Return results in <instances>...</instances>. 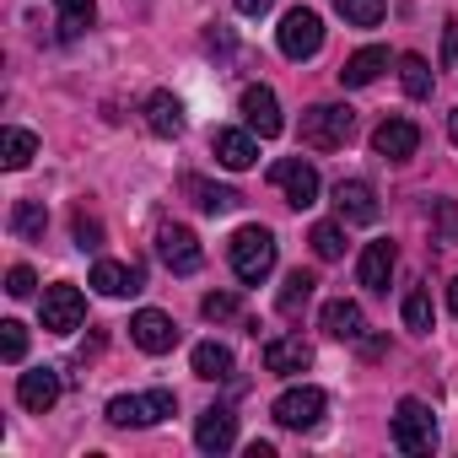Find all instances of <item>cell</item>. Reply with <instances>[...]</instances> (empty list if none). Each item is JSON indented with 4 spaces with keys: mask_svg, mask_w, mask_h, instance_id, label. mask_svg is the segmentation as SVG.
I'll use <instances>...</instances> for the list:
<instances>
[{
    "mask_svg": "<svg viewBox=\"0 0 458 458\" xmlns=\"http://www.w3.org/2000/svg\"><path fill=\"white\" fill-rule=\"evenodd\" d=\"M226 259H233V270H238V281H249V286H259L270 270H276V233L270 226H238L233 233V249H226Z\"/></svg>",
    "mask_w": 458,
    "mask_h": 458,
    "instance_id": "cell-1",
    "label": "cell"
},
{
    "mask_svg": "<svg viewBox=\"0 0 458 458\" xmlns=\"http://www.w3.org/2000/svg\"><path fill=\"white\" fill-rule=\"evenodd\" d=\"M351 135H356V114L345 103H313L302 114V146L313 151H340Z\"/></svg>",
    "mask_w": 458,
    "mask_h": 458,
    "instance_id": "cell-2",
    "label": "cell"
},
{
    "mask_svg": "<svg viewBox=\"0 0 458 458\" xmlns=\"http://www.w3.org/2000/svg\"><path fill=\"white\" fill-rule=\"evenodd\" d=\"M178 410V399L167 394V388H151V394H119V399H108V426H119V431H140V426H157V420H167Z\"/></svg>",
    "mask_w": 458,
    "mask_h": 458,
    "instance_id": "cell-3",
    "label": "cell"
},
{
    "mask_svg": "<svg viewBox=\"0 0 458 458\" xmlns=\"http://www.w3.org/2000/svg\"><path fill=\"white\" fill-rule=\"evenodd\" d=\"M388 437H394V447H399V453H431V447H437V420H431V404H420V399H399Z\"/></svg>",
    "mask_w": 458,
    "mask_h": 458,
    "instance_id": "cell-4",
    "label": "cell"
},
{
    "mask_svg": "<svg viewBox=\"0 0 458 458\" xmlns=\"http://www.w3.org/2000/svg\"><path fill=\"white\" fill-rule=\"evenodd\" d=\"M270 183L286 194V205L292 210H308V205H318V167L313 162H302V157H281L276 167H270Z\"/></svg>",
    "mask_w": 458,
    "mask_h": 458,
    "instance_id": "cell-5",
    "label": "cell"
},
{
    "mask_svg": "<svg viewBox=\"0 0 458 458\" xmlns=\"http://www.w3.org/2000/svg\"><path fill=\"white\" fill-rule=\"evenodd\" d=\"M324 410H329V394H324V388H308V383H302V388H286V394L270 404V415H276L286 431H313V426L324 420Z\"/></svg>",
    "mask_w": 458,
    "mask_h": 458,
    "instance_id": "cell-6",
    "label": "cell"
},
{
    "mask_svg": "<svg viewBox=\"0 0 458 458\" xmlns=\"http://www.w3.org/2000/svg\"><path fill=\"white\" fill-rule=\"evenodd\" d=\"M318 49H324V22H318V12H308V6L286 12V17H281V55H286V60H313Z\"/></svg>",
    "mask_w": 458,
    "mask_h": 458,
    "instance_id": "cell-7",
    "label": "cell"
},
{
    "mask_svg": "<svg viewBox=\"0 0 458 458\" xmlns=\"http://www.w3.org/2000/svg\"><path fill=\"white\" fill-rule=\"evenodd\" d=\"M81 318H87V297H81L71 281L44 286V329H49V335H76Z\"/></svg>",
    "mask_w": 458,
    "mask_h": 458,
    "instance_id": "cell-8",
    "label": "cell"
},
{
    "mask_svg": "<svg viewBox=\"0 0 458 458\" xmlns=\"http://www.w3.org/2000/svg\"><path fill=\"white\" fill-rule=\"evenodd\" d=\"M157 254H162V265L173 276H194L205 265V249H199V238L189 233V226H162V233H157Z\"/></svg>",
    "mask_w": 458,
    "mask_h": 458,
    "instance_id": "cell-9",
    "label": "cell"
},
{
    "mask_svg": "<svg viewBox=\"0 0 458 458\" xmlns=\"http://www.w3.org/2000/svg\"><path fill=\"white\" fill-rule=\"evenodd\" d=\"M372 151H377L383 162H410V157L420 151V130H415L410 119H383V124L372 130Z\"/></svg>",
    "mask_w": 458,
    "mask_h": 458,
    "instance_id": "cell-10",
    "label": "cell"
},
{
    "mask_svg": "<svg viewBox=\"0 0 458 458\" xmlns=\"http://www.w3.org/2000/svg\"><path fill=\"white\" fill-rule=\"evenodd\" d=\"M130 340H135L140 351L162 356V351H173V345H178V324H173L167 313H157V308H140V313L130 318Z\"/></svg>",
    "mask_w": 458,
    "mask_h": 458,
    "instance_id": "cell-11",
    "label": "cell"
},
{
    "mask_svg": "<svg viewBox=\"0 0 458 458\" xmlns=\"http://www.w3.org/2000/svg\"><path fill=\"white\" fill-rule=\"evenodd\" d=\"M233 442H238V415L226 410V404H210L199 415V426H194V447L199 453H226Z\"/></svg>",
    "mask_w": 458,
    "mask_h": 458,
    "instance_id": "cell-12",
    "label": "cell"
},
{
    "mask_svg": "<svg viewBox=\"0 0 458 458\" xmlns=\"http://www.w3.org/2000/svg\"><path fill=\"white\" fill-rule=\"evenodd\" d=\"M238 108H243V124H249L259 140L281 135V124H286V119H281V103H276V92H270V87H249Z\"/></svg>",
    "mask_w": 458,
    "mask_h": 458,
    "instance_id": "cell-13",
    "label": "cell"
},
{
    "mask_svg": "<svg viewBox=\"0 0 458 458\" xmlns=\"http://www.w3.org/2000/svg\"><path fill=\"white\" fill-rule=\"evenodd\" d=\"M335 205H340V221H356V226H372L377 221V194H372L367 178H340Z\"/></svg>",
    "mask_w": 458,
    "mask_h": 458,
    "instance_id": "cell-14",
    "label": "cell"
},
{
    "mask_svg": "<svg viewBox=\"0 0 458 458\" xmlns=\"http://www.w3.org/2000/svg\"><path fill=\"white\" fill-rule=\"evenodd\" d=\"M17 399H22V410L49 415L55 399H60V372H55V367H33V372H22V377H17Z\"/></svg>",
    "mask_w": 458,
    "mask_h": 458,
    "instance_id": "cell-15",
    "label": "cell"
},
{
    "mask_svg": "<svg viewBox=\"0 0 458 458\" xmlns=\"http://www.w3.org/2000/svg\"><path fill=\"white\" fill-rule=\"evenodd\" d=\"M210 151H216V162H221V167L243 173V167H254L259 140H254V130H216V135H210Z\"/></svg>",
    "mask_w": 458,
    "mask_h": 458,
    "instance_id": "cell-16",
    "label": "cell"
},
{
    "mask_svg": "<svg viewBox=\"0 0 458 458\" xmlns=\"http://www.w3.org/2000/svg\"><path fill=\"white\" fill-rule=\"evenodd\" d=\"M308 361H313V345H308L302 335H281V340L265 345V372H276V377H292V372H302Z\"/></svg>",
    "mask_w": 458,
    "mask_h": 458,
    "instance_id": "cell-17",
    "label": "cell"
},
{
    "mask_svg": "<svg viewBox=\"0 0 458 458\" xmlns=\"http://www.w3.org/2000/svg\"><path fill=\"white\" fill-rule=\"evenodd\" d=\"M394 265H399L394 243H388V238H377V243H367V254H361V265H356V281H361L367 292H388Z\"/></svg>",
    "mask_w": 458,
    "mask_h": 458,
    "instance_id": "cell-18",
    "label": "cell"
},
{
    "mask_svg": "<svg viewBox=\"0 0 458 458\" xmlns=\"http://www.w3.org/2000/svg\"><path fill=\"white\" fill-rule=\"evenodd\" d=\"M318 324H324V335H329V340H361V335H367V318H361V308H356V302H345V297L324 302Z\"/></svg>",
    "mask_w": 458,
    "mask_h": 458,
    "instance_id": "cell-19",
    "label": "cell"
},
{
    "mask_svg": "<svg viewBox=\"0 0 458 458\" xmlns=\"http://www.w3.org/2000/svg\"><path fill=\"white\" fill-rule=\"evenodd\" d=\"M383 71H388V49L367 44V49H356V55L340 65V87H372Z\"/></svg>",
    "mask_w": 458,
    "mask_h": 458,
    "instance_id": "cell-20",
    "label": "cell"
},
{
    "mask_svg": "<svg viewBox=\"0 0 458 458\" xmlns=\"http://www.w3.org/2000/svg\"><path fill=\"white\" fill-rule=\"evenodd\" d=\"M146 130L162 135V140L183 135V103H178L173 92H151V98H146Z\"/></svg>",
    "mask_w": 458,
    "mask_h": 458,
    "instance_id": "cell-21",
    "label": "cell"
},
{
    "mask_svg": "<svg viewBox=\"0 0 458 458\" xmlns=\"http://www.w3.org/2000/svg\"><path fill=\"white\" fill-rule=\"evenodd\" d=\"M92 286H98L103 297H135V292H140V270H135V265L98 259V265H92Z\"/></svg>",
    "mask_w": 458,
    "mask_h": 458,
    "instance_id": "cell-22",
    "label": "cell"
},
{
    "mask_svg": "<svg viewBox=\"0 0 458 458\" xmlns=\"http://www.w3.org/2000/svg\"><path fill=\"white\" fill-rule=\"evenodd\" d=\"M313 292H318V276H313V270H292V276H286V286H281V297H276L281 318H297V313L313 302Z\"/></svg>",
    "mask_w": 458,
    "mask_h": 458,
    "instance_id": "cell-23",
    "label": "cell"
},
{
    "mask_svg": "<svg viewBox=\"0 0 458 458\" xmlns=\"http://www.w3.org/2000/svg\"><path fill=\"white\" fill-rule=\"evenodd\" d=\"M189 361H194V377H205V383L233 377V351H226V345H216V340H199Z\"/></svg>",
    "mask_w": 458,
    "mask_h": 458,
    "instance_id": "cell-24",
    "label": "cell"
},
{
    "mask_svg": "<svg viewBox=\"0 0 458 458\" xmlns=\"http://www.w3.org/2000/svg\"><path fill=\"white\" fill-rule=\"evenodd\" d=\"M183 189L194 194V205H199L205 216H226V210L243 199L238 189H221V183H205V178H183Z\"/></svg>",
    "mask_w": 458,
    "mask_h": 458,
    "instance_id": "cell-25",
    "label": "cell"
},
{
    "mask_svg": "<svg viewBox=\"0 0 458 458\" xmlns=\"http://www.w3.org/2000/svg\"><path fill=\"white\" fill-rule=\"evenodd\" d=\"M33 157H38V135H28V130H17V124L0 135V162H6L12 173H22Z\"/></svg>",
    "mask_w": 458,
    "mask_h": 458,
    "instance_id": "cell-26",
    "label": "cell"
},
{
    "mask_svg": "<svg viewBox=\"0 0 458 458\" xmlns=\"http://www.w3.org/2000/svg\"><path fill=\"white\" fill-rule=\"evenodd\" d=\"M44 226H49V210H44L38 199H17V210H12V233L28 238V243H38Z\"/></svg>",
    "mask_w": 458,
    "mask_h": 458,
    "instance_id": "cell-27",
    "label": "cell"
},
{
    "mask_svg": "<svg viewBox=\"0 0 458 458\" xmlns=\"http://www.w3.org/2000/svg\"><path fill=\"white\" fill-rule=\"evenodd\" d=\"M399 81H404L410 98H431V87H437V76H431V65H426L420 55H404V60H399Z\"/></svg>",
    "mask_w": 458,
    "mask_h": 458,
    "instance_id": "cell-28",
    "label": "cell"
},
{
    "mask_svg": "<svg viewBox=\"0 0 458 458\" xmlns=\"http://www.w3.org/2000/svg\"><path fill=\"white\" fill-rule=\"evenodd\" d=\"M335 12H340L351 28H377V22H383V0H335Z\"/></svg>",
    "mask_w": 458,
    "mask_h": 458,
    "instance_id": "cell-29",
    "label": "cell"
},
{
    "mask_svg": "<svg viewBox=\"0 0 458 458\" xmlns=\"http://www.w3.org/2000/svg\"><path fill=\"white\" fill-rule=\"evenodd\" d=\"M92 17H98V0H60V28H65V38H76L81 28H92Z\"/></svg>",
    "mask_w": 458,
    "mask_h": 458,
    "instance_id": "cell-30",
    "label": "cell"
},
{
    "mask_svg": "<svg viewBox=\"0 0 458 458\" xmlns=\"http://www.w3.org/2000/svg\"><path fill=\"white\" fill-rule=\"evenodd\" d=\"M71 238H76L81 254H98V249H103V221L87 216V210H76V216H71Z\"/></svg>",
    "mask_w": 458,
    "mask_h": 458,
    "instance_id": "cell-31",
    "label": "cell"
},
{
    "mask_svg": "<svg viewBox=\"0 0 458 458\" xmlns=\"http://www.w3.org/2000/svg\"><path fill=\"white\" fill-rule=\"evenodd\" d=\"M308 243H313V254H318V259H340V254H345V233H340L335 221H318Z\"/></svg>",
    "mask_w": 458,
    "mask_h": 458,
    "instance_id": "cell-32",
    "label": "cell"
},
{
    "mask_svg": "<svg viewBox=\"0 0 458 458\" xmlns=\"http://www.w3.org/2000/svg\"><path fill=\"white\" fill-rule=\"evenodd\" d=\"M404 329L431 335V297H426V292H410V297H404Z\"/></svg>",
    "mask_w": 458,
    "mask_h": 458,
    "instance_id": "cell-33",
    "label": "cell"
},
{
    "mask_svg": "<svg viewBox=\"0 0 458 458\" xmlns=\"http://www.w3.org/2000/svg\"><path fill=\"white\" fill-rule=\"evenodd\" d=\"M0 356H6V361H22V356H28V329H22L17 318L0 324Z\"/></svg>",
    "mask_w": 458,
    "mask_h": 458,
    "instance_id": "cell-34",
    "label": "cell"
},
{
    "mask_svg": "<svg viewBox=\"0 0 458 458\" xmlns=\"http://www.w3.org/2000/svg\"><path fill=\"white\" fill-rule=\"evenodd\" d=\"M199 313L221 324V318H233V313H238V297H233V292H210V297L199 302Z\"/></svg>",
    "mask_w": 458,
    "mask_h": 458,
    "instance_id": "cell-35",
    "label": "cell"
},
{
    "mask_svg": "<svg viewBox=\"0 0 458 458\" xmlns=\"http://www.w3.org/2000/svg\"><path fill=\"white\" fill-rule=\"evenodd\" d=\"M33 286H38V281H33V270H28V265H17V270L6 276V292H12V297H33Z\"/></svg>",
    "mask_w": 458,
    "mask_h": 458,
    "instance_id": "cell-36",
    "label": "cell"
},
{
    "mask_svg": "<svg viewBox=\"0 0 458 458\" xmlns=\"http://www.w3.org/2000/svg\"><path fill=\"white\" fill-rule=\"evenodd\" d=\"M437 221H442V243L458 249V210L453 205H437Z\"/></svg>",
    "mask_w": 458,
    "mask_h": 458,
    "instance_id": "cell-37",
    "label": "cell"
},
{
    "mask_svg": "<svg viewBox=\"0 0 458 458\" xmlns=\"http://www.w3.org/2000/svg\"><path fill=\"white\" fill-rule=\"evenodd\" d=\"M442 65H458V22H447L442 33Z\"/></svg>",
    "mask_w": 458,
    "mask_h": 458,
    "instance_id": "cell-38",
    "label": "cell"
},
{
    "mask_svg": "<svg viewBox=\"0 0 458 458\" xmlns=\"http://www.w3.org/2000/svg\"><path fill=\"white\" fill-rule=\"evenodd\" d=\"M233 6H238V12H243V17H265V12H270V6H276V0H233Z\"/></svg>",
    "mask_w": 458,
    "mask_h": 458,
    "instance_id": "cell-39",
    "label": "cell"
},
{
    "mask_svg": "<svg viewBox=\"0 0 458 458\" xmlns=\"http://www.w3.org/2000/svg\"><path fill=\"white\" fill-rule=\"evenodd\" d=\"M447 308H453V318H458V281L447 286Z\"/></svg>",
    "mask_w": 458,
    "mask_h": 458,
    "instance_id": "cell-40",
    "label": "cell"
},
{
    "mask_svg": "<svg viewBox=\"0 0 458 458\" xmlns=\"http://www.w3.org/2000/svg\"><path fill=\"white\" fill-rule=\"evenodd\" d=\"M447 135H453V146H458V108L447 114Z\"/></svg>",
    "mask_w": 458,
    "mask_h": 458,
    "instance_id": "cell-41",
    "label": "cell"
}]
</instances>
